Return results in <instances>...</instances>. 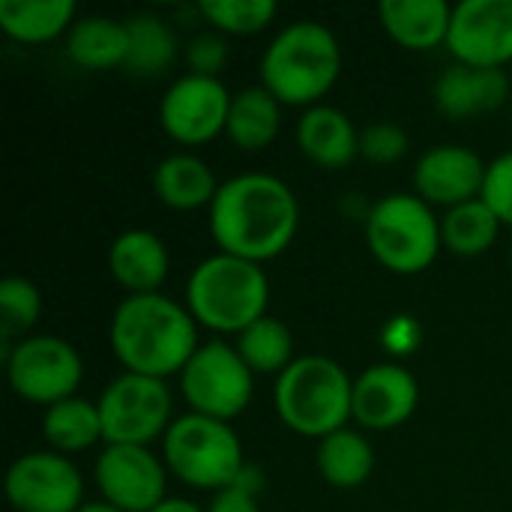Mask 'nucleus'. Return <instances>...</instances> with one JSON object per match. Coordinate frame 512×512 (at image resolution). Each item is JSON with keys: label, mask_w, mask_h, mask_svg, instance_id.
<instances>
[{"label": "nucleus", "mask_w": 512, "mask_h": 512, "mask_svg": "<svg viewBox=\"0 0 512 512\" xmlns=\"http://www.w3.org/2000/svg\"><path fill=\"white\" fill-rule=\"evenodd\" d=\"M297 228V195L273 174H237L219 186L210 204V237L219 252L252 264L279 258L291 246Z\"/></svg>", "instance_id": "f257e3e1"}, {"label": "nucleus", "mask_w": 512, "mask_h": 512, "mask_svg": "<svg viewBox=\"0 0 512 512\" xmlns=\"http://www.w3.org/2000/svg\"><path fill=\"white\" fill-rule=\"evenodd\" d=\"M108 345L123 372L159 381L180 375L201 348L192 312L162 291L120 300L111 315Z\"/></svg>", "instance_id": "f03ea898"}, {"label": "nucleus", "mask_w": 512, "mask_h": 512, "mask_svg": "<svg viewBox=\"0 0 512 512\" xmlns=\"http://www.w3.org/2000/svg\"><path fill=\"white\" fill-rule=\"evenodd\" d=\"M342 75V48L336 33L321 21H291L261 57V87L282 105L312 108L336 87Z\"/></svg>", "instance_id": "7ed1b4c3"}, {"label": "nucleus", "mask_w": 512, "mask_h": 512, "mask_svg": "<svg viewBox=\"0 0 512 512\" xmlns=\"http://www.w3.org/2000/svg\"><path fill=\"white\" fill-rule=\"evenodd\" d=\"M273 408L294 435L324 441L354 420V378L333 357H297L276 378Z\"/></svg>", "instance_id": "20e7f679"}, {"label": "nucleus", "mask_w": 512, "mask_h": 512, "mask_svg": "<svg viewBox=\"0 0 512 512\" xmlns=\"http://www.w3.org/2000/svg\"><path fill=\"white\" fill-rule=\"evenodd\" d=\"M270 279L261 264L216 252L204 258L186 282V309L195 324L213 333L240 336L267 315Z\"/></svg>", "instance_id": "39448f33"}, {"label": "nucleus", "mask_w": 512, "mask_h": 512, "mask_svg": "<svg viewBox=\"0 0 512 512\" xmlns=\"http://www.w3.org/2000/svg\"><path fill=\"white\" fill-rule=\"evenodd\" d=\"M366 243L384 270L417 276L426 273L444 249L441 219L423 198L393 192L375 201L366 213Z\"/></svg>", "instance_id": "423d86ee"}, {"label": "nucleus", "mask_w": 512, "mask_h": 512, "mask_svg": "<svg viewBox=\"0 0 512 512\" xmlns=\"http://www.w3.org/2000/svg\"><path fill=\"white\" fill-rule=\"evenodd\" d=\"M162 462L183 486L213 495L228 489L246 465L243 444L231 423L192 411L177 417L165 432Z\"/></svg>", "instance_id": "0eeeda50"}, {"label": "nucleus", "mask_w": 512, "mask_h": 512, "mask_svg": "<svg viewBox=\"0 0 512 512\" xmlns=\"http://www.w3.org/2000/svg\"><path fill=\"white\" fill-rule=\"evenodd\" d=\"M102 444L150 447L174 423V399L165 381L123 372L102 390L99 402Z\"/></svg>", "instance_id": "6e6552de"}, {"label": "nucleus", "mask_w": 512, "mask_h": 512, "mask_svg": "<svg viewBox=\"0 0 512 512\" xmlns=\"http://www.w3.org/2000/svg\"><path fill=\"white\" fill-rule=\"evenodd\" d=\"M180 393L192 414L231 423L255 396V372L243 363L234 345L213 339L204 342L180 372Z\"/></svg>", "instance_id": "1a4fd4ad"}, {"label": "nucleus", "mask_w": 512, "mask_h": 512, "mask_svg": "<svg viewBox=\"0 0 512 512\" xmlns=\"http://www.w3.org/2000/svg\"><path fill=\"white\" fill-rule=\"evenodd\" d=\"M3 363L12 393L42 408L72 399L84 381L81 354L60 336H27L3 348Z\"/></svg>", "instance_id": "9d476101"}, {"label": "nucleus", "mask_w": 512, "mask_h": 512, "mask_svg": "<svg viewBox=\"0 0 512 512\" xmlns=\"http://www.w3.org/2000/svg\"><path fill=\"white\" fill-rule=\"evenodd\" d=\"M93 477L102 501L123 512H153L168 501V468L150 447L105 444Z\"/></svg>", "instance_id": "9b49d317"}, {"label": "nucleus", "mask_w": 512, "mask_h": 512, "mask_svg": "<svg viewBox=\"0 0 512 512\" xmlns=\"http://www.w3.org/2000/svg\"><path fill=\"white\" fill-rule=\"evenodd\" d=\"M228 87L219 78L180 75L159 102V126L183 147H201L225 135L231 111Z\"/></svg>", "instance_id": "f8f14e48"}, {"label": "nucleus", "mask_w": 512, "mask_h": 512, "mask_svg": "<svg viewBox=\"0 0 512 512\" xmlns=\"http://www.w3.org/2000/svg\"><path fill=\"white\" fill-rule=\"evenodd\" d=\"M6 498L15 512H78L84 507V477L69 456L33 450L9 465Z\"/></svg>", "instance_id": "ddd939ff"}, {"label": "nucleus", "mask_w": 512, "mask_h": 512, "mask_svg": "<svg viewBox=\"0 0 512 512\" xmlns=\"http://www.w3.org/2000/svg\"><path fill=\"white\" fill-rule=\"evenodd\" d=\"M447 51L456 63L480 69H504L512 63V0L456 3Z\"/></svg>", "instance_id": "4468645a"}, {"label": "nucleus", "mask_w": 512, "mask_h": 512, "mask_svg": "<svg viewBox=\"0 0 512 512\" xmlns=\"http://www.w3.org/2000/svg\"><path fill=\"white\" fill-rule=\"evenodd\" d=\"M489 162L471 147L438 144L414 165V195L429 207H459L483 195Z\"/></svg>", "instance_id": "2eb2a0df"}, {"label": "nucleus", "mask_w": 512, "mask_h": 512, "mask_svg": "<svg viewBox=\"0 0 512 512\" xmlns=\"http://www.w3.org/2000/svg\"><path fill=\"white\" fill-rule=\"evenodd\" d=\"M420 405V384L414 372L402 363H378L369 366L360 378H354V420L369 432L399 429L414 417Z\"/></svg>", "instance_id": "dca6fc26"}, {"label": "nucleus", "mask_w": 512, "mask_h": 512, "mask_svg": "<svg viewBox=\"0 0 512 512\" xmlns=\"http://www.w3.org/2000/svg\"><path fill=\"white\" fill-rule=\"evenodd\" d=\"M504 102H512L510 78L504 75V69L453 63L435 81V105L450 120H471L480 114H492Z\"/></svg>", "instance_id": "f3484780"}, {"label": "nucleus", "mask_w": 512, "mask_h": 512, "mask_svg": "<svg viewBox=\"0 0 512 512\" xmlns=\"http://www.w3.org/2000/svg\"><path fill=\"white\" fill-rule=\"evenodd\" d=\"M168 267V246L147 228H129L108 246V273L126 291V297L159 294L168 279Z\"/></svg>", "instance_id": "a211bd4d"}, {"label": "nucleus", "mask_w": 512, "mask_h": 512, "mask_svg": "<svg viewBox=\"0 0 512 512\" xmlns=\"http://www.w3.org/2000/svg\"><path fill=\"white\" fill-rule=\"evenodd\" d=\"M297 147L312 165L339 171L360 156V132L345 111L321 102L306 108L297 120Z\"/></svg>", "instance_id": "6ab92c4d"}, {"label": "nucleus", "mask_w": 512, "mask_h": 512, "mask_svg": "<svg viewBox=\"0 0 512 512\" xmlns=\"http://www.w3.org/2000/svg\"><path fill=\"white\" fill-rule=\"evenodd\" d=\"M378 21L396 45L429 51L447 45L453 6L447 0H384L378 3Z\"/></svg>", "instance_id": "aec40b11"}, {"label": "nucleus", "mask_w": 512, "mask_h": 512, "mask_svg": "<svg viewBox=\"0 0 512 512\" xmlns=\"http://www.w3.org/2000/svg\"><path fill=\"white\" fill-rule=\"evenodd\" d=\"M219 186L213 168L195 153H171L153 168V192L168 210H210Z\"/></svg>", "instance_id": "412c9836"}, {"label": "nucleus", "mask_w": 512, "mask_h": 512, "mask_svg": "<svg viewBox=\"0 0 512 512\" xmlns=\"http://www.w3.org/2000/svg\"><path fill=\"white\" fill-rule=\"evenodd\" d=\"M129 30L126 21L111 15H87L72 24L66 33V57L90 72H108L126 63Z\"/></svg>", "instance_id": "4be33fe9"}, {"label": "nucleus", "mask_w": 512, "mask_h": 512, "mask_svg": "<svg viewBox=\"0 0 512 512\" xmlns=\"http://www.w3.org/2000/svg\"><path fill=\"white\" fill-rule=\"evenodd\" d=\"M282 129V102L261 84L243 87L231 96L225 135L234 147L246 153L267 150Z\"/></svg>", "instance_id": "5701e85b"}, {"label": "nucleus", "mask_w": 512, "mask_h": 512, "mask_svg": "<svg viewBox=\"0 0 512 512\" xmlns=\"http://www.w3.org/2000/svg\"><path fill=\"white\" fill-rule=\"evenodd\" d=\"M75 24L72 0H0V30L21 45H42Z\"/></svg>", "instance_id": "b1692460"}, {"label": "nucleus", "mask_w": 512, "mask_h": 512, "mask_svg": "<svg viewBox=\"0 0 512 512\" xmlns=\"http://www.w3.org/2000/svg\"><path fill=\"white\" fill-rule=\"evenodd\" d=\"M318 474L333 489H360L375 471V450L363 432L339 429L318 441Z\"/></svg>", "instance_id": "393cba45"}, {"label": "nucleus", "mask_w": 512, "mask_h": 512, "mask_svg": "<svg viewBox=\"0 0 512 512\" xmlns=\"http://www.w3.org/2000/svg\"><path fill=\"white\" fill-rule=\"evenodd\" d=\"M42 438H45L48 450H54L60 456H72V453H84V450L96 447L99 441H105L99 408L81 396H72V399H63V402L45 408Z\"/></svg>", "instance_id": "a878e982"}, {"label": "nucleus", "mask_w": 512, "mask_h": 512, "mask_svg": "<svg viewBox=\"0 0 512 512\" xmlns=\"http://www.w3.org/2000/svg\"><path fill=\"white\" fill-rule=\"evenodd\" d=\"M126 30H129V54L123 63L126 72L138 78H156L177 60L180 45L165 18L153 12H138L126 18Z\"/></svg>", "instance_id": "bb28decb"}, {"label": "nucleus", "mask_w": 512, "mask_h": 512, "mask_svg": "<svg viewBox=\"0 0 512 512\" xmlns=\"http://www.w3.org/2000/svg\"><path fill=\"white\" fill-rule=\"evenodd\" d=\"M501 228L504 225L495 216V210L483 198H474L468 204L444 210V216H441V243H444L447 252H453L459 258H477V255L489 252L498 243Z\"/></svg>", "instance_id": "cd10ccee"}, {"label": "nucleus", "mask_w": 512, "mask_h": 512, "mask_svg": "<svg viewBox=\"0 0 512 512\" xmlns=\"http://www.w3.org/2000/svg\"><path fill=\"white\" fill-rule=\"evenodd\" d=\"M237 354L243 357V363L255 372V375H282L297 357H294V339L291 330L273 318L264 315L255 324H249L240 336H237Z\"/></svg>", "instance_id": "c85d7f7f"}, {"label": "nucleus", "mask_w": 512, "mask_h": 512, "mask_svg": "<svg viewBox=\"0 0 512 512\" xmlns=\"http://www.w3.org/2000/svg\"><path fill=\"white\" fill-rule=\"evenodd\" d=\"M42 315V294L24 276H6L0 282V339L3 348L27 339Z\"/></svg>", "instance_id": "c756f323"}, {"label": "nucleus", "mask_w": 512, "mask_h": 512, "mask_svg": "<svg viewBox=\"0 0 512 512\" xmlns=\"http://www.w3.org/2000/svg\"><path fill=\"white\" fill-rule=\"evenodd\" d=\"M198 15L222 36H252L273 24L279 6L273 0H204Z\"/></svg>", "instance_id": "7c9ffc66"}, {"label": "nucleus", "mask_w": 512, "mask_h": 512, "mask_svg": "<svg viewBox=\"0 0 512 512\" xmlns=\"http://www.w3.org/2000/svg\"><path fill=\"white\" fill-rule=\"evenodd\" d=\"M408 132L399 123L381 120L360 132V156L372 165H396L408 153Z\"/></svg>", "instance_id": "2f4dec72"}, {"label": "nucleus", "mask_w": 512, "mask_h": 512, "mask_svg": "<svg viewBox=\"0 0 512 512\" xmlns=\"http://www.w3.org/2000/svg\"><path fill=\"white\" fill-rule=\"evenodd\" d=\"M183 60H186L192 75L219 78V72L228 63V39L222 33H216V30L195 33L183 48Z\"/></svg>", "instance_id": "473e14b6"}, {"label": "nucleus", "mask_w": 512, "mask_h": 512, "mask_svg": "<svg viewBox=\"0 0 512 512\" xmlns=\"http://www.w3.org/2000/svg\"><path fill=\"white\" fill-rule=\"evenodd\" d=\"M480 198L495 210L501 225H510L512 228V150L510 153H501L498 159L489 162Z\"/></svg>", "instance_id": "72a5a7b5"}, {"label": "nucleus", "mask_w": 512, "mask_h": 512, "mask_svg": "<svg viewBox=\"0 0 512 512\" xmlns=\"http://www.w3.org/2000/svg\"><path fill=\"white\" fill-rule=\"evenodd\" d=\"M381 342L393 357L411 354L420 345V324L408 315H399V318L387 321V327L381 330Z\"/></svg>", "instance_id": "f704fd0d"}, {"label": "nucleus", "mask_w": 512, "mask_h": 512, "mask_svg": "<svg viewBox=\"0 0 512 512\" xmlns=\"http://www.w3.org/2000/svg\"><path fill=\"white\" fill-rule=\"evenodd\" d=\"M204 512H261V504H258V495H249L237 486H228V489L213 495L210 507Z\"/></svg>", "instance_id": "c9c22d12"}, {"label": "nucleus", "mask_w": 512, "mask_h": 512, "mask_svg": "<svg viewBox=\"0 0 512 512\" xmlns=\"http://www.w3.org/2000/svg\"><path fill=\"white\" fill-rule=\"evenodd\" d=\"M231 486H237V489H243V492H249V495H261V489H264V474L255 468V465H243V471L237 474V480L231 483Z\"/></svg>", "instance_id": "e433bc0d"}, {"label": "nucleus", "mask_w": 512, "mask_h": 512, "mask_svg": "<svg viewBox=\"0 0 512 512\" xmlns=\"http://www.w3.org/2000/svg\"><path fill=\"white\" fill-rule=\"evenodd\" d=\"M153 512H204L198 504L186 501V498H168L165 504H159Z\"/></svg>", "instance_id": "4c0bfd02"}, {"label": "nucleus", "mask_w": 512, "mask_h": 512, "mask_svg": "<svg viewBox=\"0 0 512 512\" xmlns=\"http://www.w3.org/2000/svg\"><path fill=\"white\" fill-rule=\"evenodd\" d=\"M78 512H123V510H117V507H111V504H105V501H90V504H84Z\"/></svg>", "instance_id": "58836bf2"}, {"label": "nucleus", "mask_w": 512, "mask_h": 512, "mask_svg": "<svg viewBox=\"0 0 512 512\" xmlns=\"http://www.w3.org/2000/svg\"><path fill=\"white\" fill-rule=\"evenodd\" d=\"M510 267H512V246H510Z\"/></svg>", "instance_id": "ea45409f"}, {"label": "nucleus", "mask_w": 512, "mask_h": 512, "mask_svg": "<svg viewBox=\"0 0 512 512\" xmlns=\"http://www.w3.org/2000/svg\"><path fill=\"white\" fill-rule=\"evenodd\" d=\"M510 117H512V102H510Z\"/></svg>", "instance_id": "a19ab883"}]
</instances>
